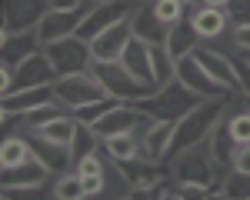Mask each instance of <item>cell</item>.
I'll return each mask as SVG.
<instances>
[{
  "mask_svg": "<svg viewBox=\"0 0 250 200\" xmlns=\"http://www.w3.org/2000/svg\"><path fill=\"white\" fill-rule=\"evenodd\" d=\"M167 167H170V177L177 180V183H200V187H207L210 194L220 187V180H217L220 160L213 157L210 137H204V140H197V143H190V147L170 154V157H167Z\"/></svg>",
  "mask_w": 250,
  "mask_h": 200,
  "instance_id": "obj_1",
  "label": "cell"
},
{
  "mask_svg": "<svg viewBox=\"0 0 250 200\" xmlns=\"http://www.w3.org/2000/svg\"><path fill=\"white\" fill-rule=\"evenodd\" d=\"M54 97L63 110H80L87 103H97V100H107V87L97 80L94 70H80V74H60L54 80Z\"/></svg>",
  "mask_w": 250,
  "mask_h": 200,
  "instance_id": "obj_2",
  "label": "cell"
},
{
  "mask_svg": "<svg viewBox=\"0 0 250 200\" xmlns=\"http://www.w3.org/2000/svg\"><path fill=\"white\" fill-rule=\"evenodd\" d=\"M97 74V80L107 87V94L114 100H127V103H137V100L150 97L157 87H150V83H140V80L120 63V60H110V63H100V60H94V67H90Z\"/></svg>",
  "mask_w": 250,
  "mask_h": 200,
  "instance_id": "obj_3",
  "label": "cell"
},
{
  "mask_svg": "<svg viewBox=\"0 0 250 200\" xmlns=\"http://www.w3.org/2000/svg\"><path fill=\"white\" fill-rule=\"evenodd\" d=\"M204 97H197V94H190L180 80H173V83H167V87H160V90H154L150 97L137 100V107L147 114V117H184L187 110H193L197 103H200Z\"/></svg>",
  "mask_w": 250,
  "mask_h": 200,
  "instance_id": "obj_4",
  "label": "cell"
},
{
  "mask_svg": "<svg viewBox=\"0 0 250 200\" xmlns=\"http://www.w3.org/2000/svg\"><path fill=\"white\" fill-rule=\"evenodd\" d=\"M50 174H54V170H50L40 157H30L27 163L10 167V170H3V174H0V197H3V200L27 197V194L40 190V187H47Z\"/></svg>",
  "mask_w": 250,
  "mask_h": 200,
  "instance_id": "obj_5",
  "label": "cell"
},
{
  "mask_svg": "<svg viewBox=\"0 0 250 200\" xmlns=\"http://www.w3.org/2000/svg\"><path fill=\"white\" fill-rule=\"evenodd\" d=\"M47 50V57L54 63V70L60 74H80V70H90L94 67V50H90V40H83L80 34L74 37H63L57 43H50V47H43Z\"/></svg>",
  "mask_w": 250,
  "mask_h": 200,
  "instance_id": "obj_6",
  "label": "cell"
},
{
  "mask_svg": "<svg viewBox=\"0 0 250 200\" xmlns=\"http://www.w3.org/2000/svg\"><path fill=\"white\" fill-rule=\"evenodd\" d=\"M177 123H180V117H177V120H173V117H147L140 127H137V134H140V147H144V157L157 160V163H164V160L170 157Z\"/></svg>",
  "mask_w": 250,
  "mask_h": 200,
  "instance_id": "obj_7",
  "label": "cell"
},
{
  "mask_svg": "<svg viewBox=\"0 0 250 200\" xmlns=\"http://www.w3.org/2000/svg\"><path fill=\"white\" fill-rule=\"evenodd\" d=\"M137 0H104V3H94V7H87V14L80 20L77 34L83 40H94L97 34H104L107 27H114L120 20H127L134 14Z\"/></svg>",
  "mask_w": 250,
  "mask_h": 200,
  "instance_id": "obj_8",
  "label": "cell"
},
{
  "mask_svg": "<svg viewBox=\"0 0 250 200\" xmlns=\"http://www.w3.org/2000/svg\"><path fill=\"white\" fill-rule=\"evenodd\" d=\"M193 57L200 60V67H204V70H207L224 90H230V94H244V90H240V67H237V60H230V54L217 50L213 43H200V47L193 50Z\"/></svg>",
  "mask_w": 250,
  "mask_h": 200,
  "instance_id": "obj_9",
  "label": "cell"
},
{
  "mask_svg": "<svg viewBox=\"0 0 250 200\" xmlns=\"http://www.w3.org/2000/svg\"><path fill=\"white\" fill-rule=\"evenodd\" d=\"M47 103H57L54 97V83H40V87H23V90H14V94H0V114L3 117H27Z\"/></svg>",
  "mask_w": 250,
  "mask_h": 200,
  "instance_id": "obj_10",
  "label": "cell"
},
{
  "mask_svg": "<svg viewBox=\"0 0 250 200\" xmlns=\"http://www.w3.org/2000/svg\"><path fill=\"white\" fill-rule=\"evenodd\" d=\"M147 120V114L137 107V103H127V100H114L100 117L90 123L97 130V137H114V134H124V130H137L140 123Z\"/></svg>",
  "mask_w": 250,
  "mask_h": 200,
  "instance_id": "obj_11",
  "label": "cell"
},
{
  "mask_svg": "<svg viewBox=\"0 0 250 200\" xmlns=\"http://www.w3.org/2000/svg\"><path fill=\"white\" fill-rule=\"evenodd\" d=\"M87 14V7H74V10H60V7H50L37 23V37L43 47H50V43H57L63 37H74L80 27V20Z\"/></svg>",
  "mask_w": 250,
  "mask_h": 200,
  "instance_id": "obj_12",
  "label": "cell"
},
{
  "mask_svg": "<svg viewBox=\"0 0 250 200\" xmlns=\"http://www.w3.org/2000/svg\"><path fill=\"white\" fill-rule=\"evenodd\" d=\"M130 40H134V27H130V17H127V20H120V23H114V27H107L104 34H97V37L90 40L94 60H100V63L120 60Z\"/></svg>",
  "mask_w": 250,
  "mask_h": 200,
  "instance_id": "obj_13",
  "label": "cell"
},
{
  "mask_svg": "<svg viewBox=\"0 0 250 200\" xmlns=\"http://www.w3.org/2000/svg\"><path fill=\"white\" fill-rule=\"evenodd\" d=\"M177 80H180L190 94H197V97H220V94H230V90H224V87L200 67V60L193 57V54L177 60Z\"/></svg>",
  "mask_w": 250,
  "mask_h": 200,
  "instance_id": "obj_14",
  "label": "cell"
},
{
  "mask_svg": "<svg viewBox=\"0 0 250 200\" xmlns=\"http://www.w3.org/2000/svg\"><path fill=\"white\" fill-rule=\"evenodd\" d=\"M50 10V0H7L3 7V30H37L40 17Z\"/></svg>",
  "mask_w": 250,
  "mask_h": 200,
  "instance_id": "obj_15",
  "label": "cell"
},
{
  "mask_svg": "<svg viewBox=\"0 0 250 200\" xmlns=\"http://www.w3.org/2000/svg\"><path fill=\"white\" fill-rule=\"evenodd\" d=\"M14 70H17V83H14V90L40 87V83H54V80H57V70H54V63H50V57H47V50L30 54L27 60H20ZM14 90H10V94H14Z\"/></svg>",
  "mask_w": 250,
  "mask_h": 200,
  "instance_id": "obj_16",
  "label": "cell"
},
{
  "mask_svg": "<svg viewBox=\"0 0 250 200\" xmlns=\"http://www.w3.org/2000/svg\"><path fill=\"white\" fill-rule=\"evenodd\" d=\"M193 23V30L200 34V40H220L230 27V17L224 7H204V3H193V10L187 14Z\"/></svg>",
  "mask_w": 250,
  "mask_h": 200,
  "instance_id": "obj_17",
  "label": "cell"
},
{
  "mask_svg": "<svg viewBox=\"0 0 250 200\" xmlns=\"http://www.w3.org/2000/svg\"><path fill=\"white\" fill-rule=\"evenodd\" d=\"M43 50V43H40L37 30H3V37H0V60H7V63H14L17 67L20 60H27L30 54H37Z\"/></svg>",
  "mask_w": 250,
  "mask_h": 200,
  "instance_id": "obj_18",
  "label": "cell"
},
{
  "mask_svg": "<svg viewBox=\"0 0 250 200\" xmlns=\"http://www.w3.org/2000/svg\"><path fill=\"white\" fill-rule=\"evenodd\" d=\"M130 27H134V37L147 40L150 47L164 43V40H167V30H170L167 23H160V20H157V14L150 10V3H147V0H137L134 14H130Z\"/></svg>",
  "mask_w": 250,
  "mask_h": 200,
  "instance_id": "obj_19",
  "label": "cell"
},
{
  "mask_svg": "<svg viewBox=\"0 0 250 200\" xmlns=\"http://www.w3.org/2000/svg\"><path fill=\"white\" fill-rule=\"evenodd\" d=\"M120 63H124L140 83H150V87H154V63H150V43H147V40H140V37L130 40L127 50H124V57H120Z\"/></svg>",
  "mask_w": 250,
  "mask_h": 200,
  "instance_id": "obj_20",
  "label": "cell"
},
{
  "mask_svg": "<svg viewBox=\"0 0 250 200\" xmlns=\"http://www.w3.org/2000/svg\"><path fill=\"white\" fill-rule=\"evenodd\" d=\"M200 43H204V40H200V34L193 30L190 17H184L180 23H173L170 30H167V40H164V47H167V54H170L173 60H180V57H187V54H193Z\"/></svg>",
  "mask_w": 250,
  "mask_h": 200,
  "instance_id": "obj_21",
  "label": "cell"
},
{
  "mask_svg": "<svg viewBox=\"0 0 250 200\" xmlns=\"http://www.w3.org/2000/svg\"><path fill=\"white\" fill-rule=\"evenodd\" d=\"M104 150L110 154L120 163H130V160L144 157V147H140V134L137 130H124V134H114V137H104Z\"/></svg>",
  "mask_w": 250,
  "mask_h": 200,
  "instance_id": "obj_22",
  "label": "cell"
},
{
  "mask_svg": "<svg viewBox=\"0 0 250 200\" xmlns=\"http://www.w3.org/2000/svg\"><path fill=\"white\" fill-rule=\"evenodd\" d=\"M30 157H37V154H34L27 134H7V137H3V143H0V167H3V170L20 167V163H27Z\"/></svg>",
  "mask_w": 250,
  "mask_h": 200,
  "instance_id": "obj_23",
  "label": "cell"
},
{
  "mask_svg": "<svg viewBox=\"0 0 250 200\" xmlns=\"http://www.w3.org/2000/svg\"><path fill=\"white\" fill-rule=\"evenodd\" d=\"M150 63H154V87H157V90L177 80V60L167 54V47H164V43L150 47Z\"/></svg>",
  "mask_w": 250,
  "mask_h": 200,
  "instance_id": "obj_24",
  "label": "cell"
},
{
  "mask_svg": "<svg viewBox=\"0 0 250 200\" xmlns=\"http://www.w3.org/2000/svg\"><path fill=\"white\" fill-rule=\"evenodd\" d=\"M210 197H244V200H250V174L227 167V170H224V180H220V187L213 190Z\"/></svg>",
  "mask_w": 250,
  "mask_h": 200,
  "instance_id": "obj_25",
  "label": "cell"
},
{
  "mask_svg": "<svg viewBox=\"0 0 250 200\" xmlns=\"http://www.w3.org/2000/svg\"><path fill=\"white\" fill-rule=\"evenodd\" d=\"M150 3V10L157 14V20L160 23H167V27H173V23H180V20L187 17L190 10V0H147Z\"/></svg>",
  "mask_w": 250,
  "mask_h": 200,
  "instance_id": "obj_26",
  "label": "cell"
},
{
  "mask_svg": "<svg viewBox=\"0 0 250 200\" xmlns=\"http://www.w3.org/2000/svg\"><path fill=\"white\" fill-rule=\"evenodd\" d=\"M50 197L54 200H83V177H80L77 170L60 174L54 180V187H50Z\"/></svg>",
  "mask_w": 250,
  "mask_h": 200,
  "instance_id": "obj_27",
  "label": "cell"
},
{
  "mask_svg": "<svg viewBox=\"0 0 250 200\" xmlns=\"http://www.w3.org/2000/svg\"><path fill=\"white\" fill-rule=\"evenodd\" d=\"M104 190H107L104 174H87L83 177V197H104Z\"/></svg>",
  "mask_w": 250,
  "mask_h": 200,
  "instance_id": "obj_28",
  "label": "cell"
},
{
  "mask_svg": "<svg viewBox=\"0 0 250 200\" xmlns=\"http://www.w3.org/2000/svg\"><path fill=\"white\" fill-rule=\"evenodd\" d=\"M233 47H237V50H244V54H250V20L233 23Z\"/></svg>",
  "mask_w": 250,
  "mask_h": 200,
  "instance_id": "obj_29",
  "label": "cell"
},
{
  "mask_svg": "<svg viewBox=\"0 0 250 200\" xmlns=\"http://www.w3.org/2000/svg\"><path fill=\"white\" fill-rule=\"evenodd\" d=\"M230 167L250 174V143H237V150H233V157H230Z\"/></svg>",
  "mask_w": 250,
  "mask_h": 200,
  "instance_id": "obj_30",
  "label": "cell"
},
{
  "mask_svg": "<svg viewBox=\"0 0 250 200\" xmlns=\"http://www.w3.org/2000/svg\"><path fill=\"white\" fill-rule=\"evenodd\" d=\"M50 7H60V10H74V7H83V0H50Z\"/></svg>",
  "mask_w": 250,
  "mask_h": 200,
  "instance_id": "obj_31",
  "label": "cell"
},
{
  "mask_svg": "<svg viewBox=\"0 0 250 200\" xmlns=\"http://www.w3.org/2000/svg\"><path fill=\"white\" fill-rule=\"evenodd\" d=\"M200 3H204V7H224V10H227L230 0H200Z\"/></svg>",
  "mask_w": 250,
  "mask_h": 200,
  "instance_id": "obj_32",
  "label": "cell"
}]
</instances>
